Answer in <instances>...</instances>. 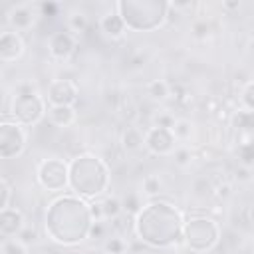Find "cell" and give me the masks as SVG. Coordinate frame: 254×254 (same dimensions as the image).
I'll return each mask as SVG.
<instances>
[{"label":"cell","instance_id":"1","mask_svg":"<svg viewBox=\"0 0 254 254\" xmlns=\"http://www.w3.org/2000/svg\"><path fill=\"white\" fill-rule=\"evenodd\" d=\"M93 218L89 212V202L77 194L56 196L44 216V228L50 240L62 246H77L89 238Z\"/></svg>","mask_w":254,"mask_h":254},{"label":"cell","instance_id":"2","mask_svg":"<svg viewBox=\"0 0 254 254\" xmlns=\"http://www.w3.org/2000/svg\"><path fill=\"white\" fill-rule=\"evenodd\" d=\"M185 216L165 198H151L133 218L137 238L151 248H171L183 240Z\"/></svg>","mask_w":254,"mask_h":254},{"label":"cell","instance_id":"3","mask_svg":"<svg viewBox=\"0 0 254 254\" xmlns=\"http://www.w3.org/2000/svg\"><path fill=\"white\" fill-rule=\"evenodd\" d=\"M69 190L85 200L99 198L109 189V167L107 163L93 155L81 153L69 159Z\"/></svg>","mask_w":254,"mask_h":254},{"label":"cell","instance_id":"4","mask_svg":"<svg viewBox=\"0 0 254 254\" xmlns=\"http://www.w3.org/2000/svg\"><path fill=\"white\" fill-rule=\"evenodd\" d=\"M169 2L163 0H119L115 2L117 14L123 18L125 28L131 32H153L169 20Z\"/></svg>","mask_w":254,"mask_h":254},{"label":"cell","instance_id":"5","mask_svg":"<svg viewBox=\"0 0 254 254\" xmlns=\"http://www.w3.org/2000/svg\"><path fill=\"white\" fill-rule=\"evenodd\" d=\"M220 240V226L214 218L206 214H192L185 218L183 242L190 252L202 254L210 252Z\"/></svg>","mask_w":254,"mask_h":254},{"label":"cell","instance_id":"6","mask_svg":"<svg viewBox=\"0 0 254 254\" xmlns=\"http://www.w3.org/2000/svg\"><path fill=\"white\" fill-rule=\"evenodd\" d=\"M48 101L34 89H22L14 95L10 111L4 113L12 119H16L18 123H22L24 127H32L36 123L42 121V117L48 113Z\"/></svg>","mask_w":254,"mask_h":254},{"label":"cell","instance_id":"7","mask_svg":"<svg viewBox=\"0 0 254 254\" xmlns=\"http://www.w3.org/2000/svg\"><path fill=\"white\" fill-rule=\"evenodd\" d=\"M36 179L42 189L50 192L64 190L69 185V161L62 157H48L38 163Z\"/></svg>","mask_w":254,"mask_h":254},{"label":"cell","instance_id":"8","mask_svg":"<svg viewBox=\"0 0 254 254\" xmlns=\"http://www.w3.org/2000/svg\"><path fill=\"white\" fill-rule=\"evenodd\" d=\"M26 145H28L26 127L8 115H2V121H0V157L2 159L20 157L24 153Z\"/></svg>","mask_w":254,"mask_h":254},{"label":"cell","instance_id":"9","mask_svg":"<svg viewBox=\"0 0 254 254\" xmlns=\"http://www.w3.org/2000/svg\"><path fill=\"white\" fill-rule=\"evenodd\" d=\"M77 97H79V87L73 79L62 77V79H54L48 85V93H46L48 107H52V105H71L73 107Z\"/></svg>","mask_w":254,"mask_h":254},{"label":"cell","instance_id":"10","mask_svg":"<svg viewBox=\"0 0 254 254\" xmlns=\"http://www.w3.org/2000/svg\"><path fill=\"white\" fill-rule=\"evenodd\" d=\"M175 143H177V137H175V133L171 129L153 125V127H149L145 131V147L153 155H159V157L173 155V151L177 149Z\"/></svg>","mask_w":254,"mask_h":254},{"label":"cell","instance_id":"11","mask_svg":"<svg viewBox=\"0 0 254 254\" xmlns=\"http://www.w3.org/2000/svg\"><path fill=\"white\" fill-rule=\"evenodd\" d=\"M26 50V44H24V38L20 32H14V30H4L0 34V60L4 64H10V62H16L22 58Z\"/></svg>","mask_w":254,"mask_h":254},{"label":"cell","instance_id":"12","mask_svg":"<svg viewBox=\"0 0 254 254\" xmlns=\"http://www.w3.org/2000/svg\"><path fill=\"white\" fill-rule=\"evenodd\" d=\"M75 34L69 32V30H60V32H54L50 36V42H48V50H50V56L56 58V60H67L73 50H75Z\"/></svg>","mask_w":254,"mask_h":254},{"label":"cell","instance_id":"13","mask_svg":"<svg viewBox=\"0 0 254 254\" xmlns=\"http://www.w3.org/2000/svg\"><path fill=\"white\" fill-rule=\"evenodd\" d=\"M26 228V218L24 212L16 206L0 210V234L2 238H14Z\"/></svg>","mask_w":254,"mask_h":254},{"label":"cell","instance_id":"14","mask_svg":"<svg viewBox=\"0 0 254 254\" xmlns=\"http://www.w3.org/2000/svg\"><path fill=\"white\" fill-rule=\"evenodd\" d=\"M34 10L28 6V4H20V6H14L10 12H8V24H10V30L14 32H26L34 26Z\"/></svg>","mask_w":254,"mask_h":254},{"label":"cell","instance_id":"15","mask_svg":"<svg viewBox=\"0 0 254 254\" xmlns=\"http://www.w3.org/2000/svg\"><path fill=\"white\" fill-rule=\"evenodd\" d=\"M99 28H101V32H103L107 38H111V40L121 38V36L125 34V30H127V28H125V22H123V18L117 14V10L103 14L101 20H99Z\"/></svg>","mask_w":254,"mask_h":254},{"label":"cell","instance_id":"16","mask_svg":"<svg viewBox=\"0 0 254 254\" xmlns=\"http://www.w3.org/2000/svg\"><path fill=\"white\" fill-rule=\"evenodd\" d=\"M46 115H48V121L56 127H69L77 119V113L71 105H52L48 107Z\"/></svg>","mask_w":254,"mask_h":254},{"label":"cell","instance_id":"17","mask_svg":"<svg viewBox=\"0 0 254 254\" xmlns=\"http://www.w3.org/2000/svg\"><path fill=\"white\" fill-rule=\"evenodd\" d=\"M121 145L127 153H135L141 147H145V133L139 127H125V131L121 133Z\"/></svg>","mask_w":254,"mask_h":254},{"label":"cell","instance_id":"18","mask_svg":"<svg viewBox=\"0 0 254 254\" xmlns=\"http://www.w3.org/2000/svg\"><path fill=\"white\" fill-rule=\"evenodd\" d=\"M232 125L240 131H246V133H254V111H248V109H240L234 113L232 117Z\"/></svg>","mask_w":254,"mask_h":254},{"label":"cell","instance_id":"19","mask_svg":"<svg viewBox=\"0 0 254 254\" xmlns=\"http://www.w3.org/2000/svg\"><path fill=\"white\" fill-rule=\"evenodd\" d=\"M101 206H103L105 220H113L119 214H123V204H121V198L119 196H105L101 200Z\"/></svg>","mask_w":254,"mask_h":254},{"label":"cell","instance_id":"20","mask_svg":"<svg viewBox=\"0 0 254 254\" xmlns=\"http://www.w3.org/2000/svg\"><path fill=\"white\" fill-rule=\"evenodd\" d=\"M236 157H238V161H240L242 167L252 169L254 167V139L240 143L238 149H236Z\"/></svg>","mask_w":254,"mask_h":254},{"label":"cell","instance_id":"21","mask_svg":"<svg viewBox=\"0 0 254 254\" xmlns=\"http://www.w3.org/2000/svg\"><path fill=\"white\" fill-rule=\"evenodd\" d=\"M89 26V20L83 12H71L67 16V30L73 32V34H83Z\"/></svg>","mask_w":254,"mask_h":254},{"label":"cell","instance_id":"22","mask_svg":"<svg viewBox=\"0 0 254 254\" xmlns=\"http://www.w3.org/2000/svg\"><path fill=\"white\" fill-rule=\"evenodd\" d=\"M121 204H123V212H125L127 216L135 218V214L143 208V204H145V202H141L139 194H135V192H127V194L121 198Z\"/></svg>","mask_w":254,"mask_h":254},{"label":"cell","instance_id":"23","mask_svg":"<svg viewBox=\"0 0 254 254\" xmlns=\"http://www.w3.org/2000/svg\"><path fill=\"white\" fill-rule=\"evenodd\" d=\"M147 93H149L153 99L163 101V99L169 97V83L163 81V79H153V81L147 83Z\"/></svg>","mask_w":254,"mask_h":254},{"label":"cell","instance_id":"24","mask_svg":"<svg viewBox=\"0 0 254 254\" xmlns=\"http://www.w3.org/2000/svg\"><path fill=\"white\" fill-rule=\"evenodd\" d=\"M0 254H28V246L18 238H2Z\"/></svg>","mask_w":254,"mask_h":254},{"label":"cell","instance_id":"25","mask_svg":"<svg viewBox=\"0 0 254 254\" xmlns=\"http://www.w3.org/2000/svg\"><path fill=\"white\" fill-rule=\"evenodd\" d=\"M177 137V141H189L190 135H192V123L189 119H177L175 121V127L171 129Z\"/></svg>","mask_w":254,"mask_h":254},{"label":"cell","instance_id":"26","mask_svg":"<svg viewBox=\"0 0 254 254\" xmlns=\"http://www.w3.org/2000/svg\"><path fill=\"white\" fill-rule=\"evenodd\" d=\"M173 161H175V165L177 167H181V169H185V167H189L190 163H192V159H194V153L189 149V147H177L175 151H173Z\"/></svg>","mask_w":254,"mask_h":254},{"label":"cell","instance_id":"27","mask_svg":"<svg viewBox=\"0 0 254 254\" xmlns=\"http://www.w3.org/2000/svg\"><path fill=\"white\" fill-rule=\"evenodd\" d=\"M103 250H105V252H111V254H125L127 242L123 240V236L113 234V236H109V238L103 242Z\"/></svg>","mask_w":254,"mask_h":254},{"label":"cell","instance_id":"28","mask_svg":"<svg viewBox=\"0 0 254 254\" xmlns=\"http://www.w3.org/2000/svg\"><path fill=\"white\" fill-rule=\"evenodd\" d=\"M161 187H163V183L157 175H147L143 179V194L145 196H157L161 192Z\"/></svg>","mask_w":254,"mask_h":254},{"label":"cell","instance_id":"29","mask_svg":"<svg viewBox=\"0 0 254 254\" xmlns=\"http://www.w3.org/2000/svg\"><path fill=\"white\" fill-rule=\"evenodd\" d=\"M0 192H2V198H0V210L10 208V206H12V204H10V200H12V187H10V183H8L6 177L0 179Z\"/></svg>","mask_w":254,"mask_h":254},{"label":"cell","instance_id":"30","mask_svg":"<svg viewBox=\"0 0 254 254\" xmlns=\"http://www.w3.org/2000/svg\"><path fill=\"white\" fill-rule=\"evenodd\" d=\"M242 105H244V109H248V111H254V81H250V83H246V87L242 89Z\"/></svg>","mask_w":254,"mask_h":254},{"label":"cell","instance_id":"31","mask_svg":"<svg viewBox=\"0 0 254 254\" xmlns=\"http://www.w3.org/2000/svg\"><path fill=\"white\" fill-rule=\"evenodd\" d=\"M175 115H171V113H159V115H155L153 117V125L155 127H165V129H173L175 127Z\"/></svg>","mask_w":254,"mask_h":254},{"label":"cell","instance_id":"32","mask_svg":"<svg viewBox=\"0 0 254 254\" xmlns=\"http://www.w3.org/2000/svg\"><path fill=\"white\" fill-rule=\"evenodd\" d=\"M89 212H91V218H93V222L105 220V216H103V206H101V200H91V202H89Z\"/></svg>","mask_w":254,"mask_h":254},{"label":"cell","instance_id":"33","mask_svg":"<svg viewBox=\"0 0 254 254\" xmlns=\"http://www.w3.org/2000/svg\"><path fill=\"white\" fill-rule=\"evenodd\" d=\"M105 220H99V222H93L91 224V230H89V238H105Z\"/></svg>","mask_w":254,"mask_h":254},{"label":"cell","instance_id":"34","mask_svg":"<svg viewBox=\"0 0 254 254\" xmlns=\"http://www.w3.org/2000/svg\"><path fill=\"white\" fill-rule=\"evenodd\" d=\"M16 238H18V240H22L26 246H30L32 242H36L38 234H36V230H32V228H28V226H26V228H24V230H22V232L16 236Z\"/></svg>","mask_w":254,"mask_h":254},{"label":"cell","instance_id":"35","mask_svg":"<svg viewBox=\"0 0 254 254\" xmlns=\"http://www.w3.org/2000/svg\"><path fill=\"white\" fill-rule=\"evenodd\" d=\"M208 32H210V28H208V24L204 22V20H200V22H196L194 26H192V34H194V38H206L208 36Z\"/></svg>","mask_w":254,"mask_h":254},{"label":"cell","instance_id":"36","mask_svg":"<svg viewBox=\"0 0 254 254\" xmlns=\"http://www.w3.org/2000/svg\"><path fill=\"white\" fill-rule=\"evenodd\" d=\"M40 8H42V12H44L46 16H48V14H50V16H56V14H58V10H60V6H58V4H54V2H44Z\"/></svg>","mask_w":254,"mask_h":254},{"label":"cell","instance_id":"37","mask_svg":"<svg viewBox=\"0 0 254 254\" xmlns=\"http://www.w3.org/2000/svg\"><path fill=\"white\" fill-rule=\"evenodd\" d=\"M234 175H236L238 181H248V179H250V169H246V167L240 165V167L234 171Z\"/></svg>","mask_w":254,"mask_h":254},{"label":"cell","instance_id":"38","mask_svg":"<svg viewBox=\"0 0 254 254\" xmlns=\"http://www.w3.org/2000/svg\"><path fill=\"white\" fill-rule=\"evenodd\" d=\"M222 8H226V10H238L240 8V2H222Z\"/></svg>","mask_w":254,"mask_h":254},{"label":"cell","instance_id":"39","mask_svg":"<svg viewBox=\"0 0 254 254\" xmlns=\"http://www.w3.org/2000/svg\"><path fill=\"white\" fill-rule=\"evenodd\" d=\"M216 190H218V192H216L218 196H226V194H228V190H230V187H228V185H222V187H218Z\"/></svg>","mask_w":254,"mask_h":254},{"label":"cell","instance_id":"40","mask_svg":"<svg viewBox=\"0 0 254 254\" xmlns=\"http://www.w3.org/2000/svg\"><path fill=\"white\" fill-rule=\"evenodd\" d=\"M248 214H250V222H252V224H254V206H252V208H250V212H248Z\"/></svg>","mask_w":254,"mask_h":254},{"label":"cell","instance_id":"41","mask_svg":"<svg viewBox=\"0 0 254 254\" xmlns=\"http://www.w3.org/2000/svg\"><path fill=\"white\" fill-rule=\"evenodd\" d=\"M99 254H111V252H105V250H101V252H99Z\"/></svg>","mask_w":254,"mask_h":254}]
</instances>
